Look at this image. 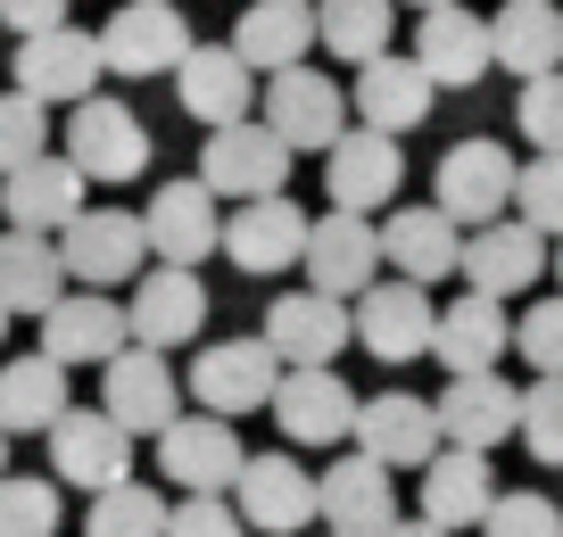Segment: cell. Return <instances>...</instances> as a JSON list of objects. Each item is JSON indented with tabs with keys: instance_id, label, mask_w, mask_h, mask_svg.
I'll use <instances>...</instances> for the list:
<instances>
[{
	"instance_id": "6da1fadb",
	"label": "cell",
	"mask_w": 563,
	"mask_h": 537,
	"mask_svg": "<svg viewBox=\"0 0 563 537\" xmlns=\"http://www.w3.org/2000/svg\"><path fill=\"white\" fill-rule=\"evenodd\" d=\"M108 75V42L84 34V25H42V34H18V58H9V83H25L34 100L75 108L91 100Z\"/></svg>"
},
{
	"instance_id": "7a4b0ae2",
	"label": "cell",
	"mask_w": 563,
	"mask_h": 537,
	"mask_svg": "<svg viewBox=\"0 0 563 537\" xmlns=\"http://www.w3.org/2000/svg\"><path fill=\"white\" fill-rule=\"evenodd\" d=\"M282 356H274V339H216V347H199L191 356V398L208 405V414H274V389H282Z\"/></svg>"
},
{
	"instance_id": "3957f363",
	"label": "cell",
	"mask_w": 563,
	"mask_h": 537,
	"mask_svg": "<svg viewBox=\"0 0 563 537\" xmlns=\"http://www.w3.org/2000/svg\"><path fill=\"white\" fill-rule=\"evenodd\" d=\"M58 149H67L75 166L91 174V182H141V174H150V124H141L124 100L91 91V100L67 108V133H58Z\"/></svg>"
},
{
	"instance_id": "277c9868",
	"label": "cell",
	"mask_w": 563,
	"mask_h": 537,
	"mask_svg": "<svg viewBox=\"0 0 563 537\" xmlns=\"http://www.w3.org/2000/svg\"><path fill=\"white\" fill-rule=\"evenodd\" d=\"M158 463H166V480L183 488V496H232L241 488V471H249V455H241V422L232 414H183V422H166L158 430Z\"/></svg>"
},
{
	"instance_id": "5b68a950",
	"label": "cell",
	"mask_w": 563,
	"mask_h": 537,
	"mask_svg": "<svg viewBox=\"0 0 563 537\" xmlns=\"http://www.w3.org/2000/svg\"><path fill=\"white\" fill-rule=\"evenodd\" d=\"M58 248H67V273L84 281V290H117V281H141L158 265L150 224L124 215V208H84L67 232H58Z\"/></svg>"
},
{
	"instance_id": "8992f818",
	"label": "cell",
	"mask_w": 563,
	"mask_h": 537,
	"mask_svg": "<svg viewBox=\"0 0 563 537\" xmlns=\"http://www.w3.org/2000/svg\"><path fill=\"white\" fill-rule=\"evenodd\" d=\"M183 398H191V381H175L166 347H141L133 339L124 356H108V365H100V405L133 438H158L166 422H183Z\"/></svg>"
},
{
	"instance_id": "52a82bcc",
	"label": "cell",
	"mask_w": 563,
	"mask_h": 537,
	"mask_svg": "<svg viewBox=\"0 0 563 537\" xmlns=\"http://www.w3.org/2000/svg\"><path fill=\"white\" fill-rule=\"evenodd\" d=\"M514 191H522V166H514V149H506V141H489V133L456 141V149L440 157V182H431V199H440L464 232L497 224V215L514 208Z\"/></svg>"
},
{
	"instance_id": "ba28073f",
	"label": "cell",
	"mask_w": 563,
	"mask_h": 537,
	"mask_svg": "<svg viewBox=\"0 0 563 537\" xmlns=\"http://www.w3.org/2000/svg\"><path fill=\"white\" fill-rule=\"evenodd\" d=\"M290 141L274 133L265 116H241V124H216L208 149H199V174L216 182V199H265L290 182Z\"/></svg>"
},
{
	"instance_id": "9c48e42d",
	"label": "cell",
	"mask_w": 563,
	"mask_h": 537,
	"mask_svg": "<svg viewBox=\"0 0 563 537\" xmlns=\"http://www.w3.org/2000/svg\"><path fill=\"white\" fill-rule=\"evenodd\" d=\"M100 42H108V75H133V83L141 75H175L199 51L183 0H124L117 18L100 25Z\"/></svg>"
},
{
	"instance_id": "30bf717a",
	"label": "cell",
	"mask_w": 563,
	"mask_h": 537,
	"mask_svg": "<svg viewBox=\"0 0 563 537\" xmlns=\"http://www.w3.org/2000/svg\"><path fill=\"white\" fill-rule=\"evenodd\" d=\"M51 463L67 488H84V496H100V488L133 480V430H124L108 405H67L51 430Z\"/></svg>"
},
{
	"instance_id": "8fae6325",
	"label": "cell",
	"mask_w": 563,
	"mask_h": 537,
	"mask_svg": "<svg viewBox=\"0 0 563 537\" xmlns=\"http://www.w3.org/2000/svg\"><path fill=\"white\" fill-rule=\"evenodd\" d=\"M175 100H183V116L191 124H241V116H257L265 108V91H257V67L241 58V42H199L191 58L175 67Z\"/></svg>"
},
{
	"instance_id": "7c38bea8",
	"label": "cell",
	"mask_w": 563,
	"mask_h": 537,
	"mask_svg": "<svg viewBox=\"0 0 563 537\" xmlns=\"http://www.w3.org/2000/svg\"><path fill=\"white\" fill-rule=\"evenodd\" d=\"M389 248H382V224H373L365 208H332L316 215V232H307V281L332 298H365L373 281H382Z\"/></svg>"
},
{
	"instance_id": "4fadbf2b",
	"label": "cell",
	"mask_w": 563,
	"mask_h": 537,
	"mask_svg": "<svg viewBox=\"0 0 563 537\" xmlns=\"http://www.w3.org/2000/svg\"><path fill=\"white\" fill-rule=\"evenodd\" d=\"M241 513H249V529H265V537H299L307 521H323V471H307L299 455L282 447V455H249V471H241Z\"/></svg>"
},
{
	"instance_id": "5bb4252c",
	"label": "cell",
	"mask_w": 563,
	"mask_h": 537,
	"mask_svg": "<svg viewBox=\"0 0 563 537\" xmlns=\"http://www.w3.org/2000/svg\"><path fill=\"white\" fill-rule=\"evenodd\" d=\"M307 232H316V215L299 199L265 191V199H241L224 215V257L241 273H290V265H307Z\"/></svg>"
},
{
	"instance_id": "9a60e30c",
	"label": "cell",
	"mask_w": 563,
	"mask_h": 537,
	"mask_svg": "<svg viewBox=\"0 0 563 537\" xmlns=\"http://www.w3.org/2000/svg\"><path fill=\"white\" fill-rule=\"evenodd\" d=\"M356 389L340 381L332 365H290L274 389V422L290 447H340V438H356Z\"/></svg>"
},
{
	"instance_id": "2e32d148",
	"label": "cell",
	"mask_w": 563,
	"mask_h": 537,
	"mask_svg": "<svg viewBox=\"0 0 563 537\" xmlns=\"http://www.w3.org/2000/svg\"><path fill=\"white\" fill-rule=\"evenodd\" d=\"M555 265V240H547L530 215H497V224L464 232V290H489V298H522L530 281Z\"/></svg>"
},
{
	"instance_id": "e0dca14e",
	"label": "cell",
	"mask_w": 563,
	"mask_h": 537,
	"mask_svg": "<svg viewBox=\"0 0 563 537\" xmlns=\"http://www.w3.org/2000/svg\"><path fill=\"white\" fill-rule=\"evenodd\" d=\"M356 339L382 356V365H415V356H431V339H440V306H431V281H373L365 298H356Z\"/></svg>"
},
{
	"instance_id": "ac0fdd59",
	"label": "cell",
	"mask_w": 563,
	"mask_h": 537,
	"mask_svg": "<svg viewBox=\"0 0 563 537\" xmlns=\"http://www.w3.org/2000/svg\"><path fill=\"white\" fill-rule=\"evenodd\" d=\"M349 91L332 83V75H316V67H282V75H265V108L257 116L274 124L290 149H332L340 133H349Z\"/></svg>"
},
{
	"instance_id": "d6986e66",
	"label": "cell",
	"mask_w": 563,
	"mask_h": 537,
	"mask_svg": "<svg viewBox=\"0 0 563 537\" xmlns=\"http://www.w3.org/2000/svg\"><path fill=\"white\" fill-rule=\"evenodd\" d=\"M406 182V149L398 133H382V124H356V133H340L332 149H323V199L332 208H389Z\"/></svg>"
},
{
	"instance_id": "ffe728a7",
	"label": "cell",
	"mask_w": 563,
	"mask_h": 537,
	"mask_svg": "<svg viewBox=\"0 0 563 537\" xmlns=\"http://www.w3.org/2000/svg\"><path fill=\"white\" fill-rule=\"evenodd\" d=\"M356 298H332V290H290V298H274L265 306V339H274V356L282 365H340V347L356 339Z\"/></svg>"
},
{
	"instance_id": "44dd1931",
	"label": "cell",
	"mask_w": 563,
	"mask_h": 537,
	"mask_svg": "<svg viewBox=\"0 0 563 537\" xmlns=\"http://www.w3.org/2000/svg\"><path fill=\"white\" fill-rule=\"evenodd\" d=\"M356 447L382 455L389 471H422L431 455L448 447L440 398H415V389H382V398H365V414H356Z\"/></svg>"
},
{
	"instance_id": "7402d4cb",
	"label": "cell",
	"mask_w": 563,
	"mask_h": 537,
	"mask_svg": "<svg viewBox=\"0 0 563 537\" xmlns=\"http://www.w3.org/2000/svg\"><path fill=\"white\" fill-rule=\"evenodd\" d=\"M91 199V174L75 166L67 149H42L34 166L0 174V224H25V232H67Z\"/></svg>"
},
{
	"instance_id": "603a6c76",
	"label": "cell",
	"mask_w": 563,
	"mask_h": 537,
	"mask_svg": "<svg viewBox=\"0 0 563 537\" xmlns=\"http://www.w3.org/2000/svg\"><path fill=\"white\" fill-rule=\"evenodd\" d=\"M141 224H150V248H158L166 265H208L216 248H224V215H216V182L208 174L158 182L150 208H141Z\"/></svg>"
},
{
	"instance_id": "cb8c5ba5",
	"label": "cell",
	"mask_w": 563,
	"mask_h": 537,
	"mask_svg": "<svg viewBox=\"0 0 563 537\" xmlns=\"http://www.w3.org/2000/svg\"><path fill=\"white\" fill-rule=\"evenodd\" d=\"M42 347H51L58 365H108L133 347V306H117L108 290H84L75 281L51 314H42Z\"/></svg>"
},
{
	"instance_id": "d4e9b609",
	"label": "cell",
	"mask_w": 563,
	"mask_h": 537,
	"mask_svg": "<svg viewBox=\"0 0 563 537\" xmlns=\"http://www.w3.org/2000/svg\"><path fill=\"white\" fill-rule=\"evenodd\" d=\"M133 339L141 347H183L208 331V281H199V265H150V273L133 281Z\"/></svg>"
},
{
	"instance_id": "484cf974",
	"label": "cell",
	"mask_w": 563,
	"mask_h": 537,
	"mask_svg": "<svg viewBox=\"0 0 563 537\" xmlns=\"http://www.w3.org/2000/svg\"><path fill=\"white\" fill-rule=\"evenodd\" d=\"M415 58L440 75V91H473L481 75L497 67V25L473 18L464 0H440V9H422V25H415Z\"/></svg>"
},
{
	"instance_id": "4316f807",
	"label": "cell",
	"mask_w": 563,
	"mask_h": 537,
	"mask_svg": "<svg viewBox=\"0 0 563 537\" xmlns=\"http://www.w3.org/2000/svg\"><path fill=\"white\" fill-rule=\"evenodd\" d=\"M323 529L340 537H389L398 529V480H389L382 455H340V463H323Z\"/></svg>"
},
{
	"instance_id": "83f0119b",
	"label": "cell",
	"mask_w": 563,
	"mask_h": 537,
	"mask_svg": "<svg viewBox=\"0 0 563 537\" xmlns=\"http://www.w3.org/2000/svg\"><path fill=\"white\" fill-rule=\"evenodd\" d=\"M382 248H389V273L406 281H464V224L440 199L431 208H389Z\"/></svg>"
},
{
	"instance_id": "f1b7e54d",
	"label": "cell",
	"mask_w": 563,
	"mask_h": 537,
	"mask_svg": "<svg viewBox=\"0 0 563 537\" xmlns=\"http://www.w3.org/2000/svg\"><path fill=\"white\" fill-rule=\"evenodd\" d=\"M67 290H75V273H67L58 232H25V224L0 232V298H9V314H34L42 323Z\"/></svg>"
},
{
	"instance_id": "f546056e",
	"label": "cell",
	"mask_w": 563,
	"mask_h": 537,
	"mask_svg": "<svg viewBox=\"0 0 563 537\" xmlns=\"http://www.w3.org/2000/svg\"><path fill=\"white\" fill-rule=\"evenodd\" d=\"M356 116L365 124H382V133H415L422 116H431V100H440V75L422 67V58H398V51H382V58H365L356 67Z\"/></svg>"
},
{
	"instance_id": "4dcf8cb0",
	"label": "cell",
	"mask_w": 563,
	"mask_h": 537,
	"mask_svg": "<svg viewBox=\"0 0 563 537\" xmlns=\"http://www.w3.org/2000/svg\"><path fill=\"white\" fill-rule=\"evenodd\" d=\"M440 422L456 447H506L522 438V389H506V372H448Z\"/></svg>"
},
{
	"instance_id": "1f68e13d",
	"label": "cell",
	"mask_w": 563,
	"mask_h": 537,
	"mask_svg": "<svg viewBox=\"0 0 563 537\" xmlns=\"http://www.w3.org/2000/svg\"><path fill=\"white\" fill-rule=\"evenodd\" d=\"M514 331H522V323H506V298L464 290L456 306H440V339H431V356H440L448 372H497V365H506V347H514Z\"/></svg>"
},
{
	"instance_id": "d6a6232c",
	"label": "cell",
	"mask_w": 563,
	"mask_h": 537,
	"mask_svg": "<svg viewBox=\"0 0 563 537\" xmlns=\"http://www.w3.org/2000/svg\"><path fill=\"white\" fill-rule=\"evenodd\" d=\"M232 42L257 75H282V67H307V51L323 42V18H316V0H249Z\"/></svg>"
},
{
	"instance_id": "836d02e7",
	"label": "cell",
	"mask_w": 563,
	"mask_h": 537,
	"mask_svg": "<svg viewBox=\"0 0 563 537\" xmlns=\"http://www.w3.org/2000/svg\"><path fill=\"white\" fill-rule=\"evenodd\" d=\"M497 504V480H489V447H456L448 438L431 463H422V513L448 521V529H481Z\"/></svg>"
},
{
	"instance_id": "e575fe53",
	"label": "cell",
	"mask_w": 563,
	"mask_h": 537,
	"mask_svg": "<svg viewBox=\"0 0 563 537\" xmlns=\"http://www.w3.org/2000/svg\"><path fill=\"white\" fill-rule=\"evenodd\" d=\"M67 372L75 365H58L51 347H34V356H9L0 365V430L9 438H51L58 430V414H67Z\"/></svg>"
},
{
	"instance_id": "d590c367",
	"label": "cell",
	"mask_w": 563,
	"mask_h": 537,
	"mask_svg": "<svg viewBox=\"0 0 563 537\" xmlns=\"http://www.w3.org/2000/svg\"><path fill=\"white\" fill-rule=\"evenodd\" d=\"M497 67L522 75V83L563 67V9L555 0H506L497 9Z\"/></svg>"
},
{
	"instance_id": "8d00e7d4",
	"label": "cell",
	"mask_w": 563,
	"mask_h": 537,
	"mask_svg": "<svg viewBox=\"0 0 563 537\" xmlns=\"http://www.w3.org/2000/svg\"><path fill=\"white\" fill-rule=\"evenodd\" d=\"M316 18H323V51L340 67H365L398 42V0H316Z\"/></svg>"
},
{
	"instance_id": "74e56055",
	"label": "cell",
	"mask_w": 563,
	"mask_h": 537,
	"mask_svg": "<svg viewBox=\"0 0 563 537\" xmlns=\"http://www.w3.org/2000/svg\"><path fill=\"white\" fill-rule=\"evenodd\" d=\"M166 496L158 488H141V480H117V488H100L91 496V521H84V537H166Z\"/></svg>"
},
{
	"instance_id": "f35d334b",
	"label": "cell",
	"mask_w": 563,
	"mask_h": 537,
	"mask_svg": "<svg viewBox=\"0 0 563 537\" xmlns=\"http://www.w3.org/2000/svg\"><path fill=\"white\" fill-rule=\"evenodd\" d=\"M51 149V100H34L25 83L0 91V174L34 166V157Z\"/></svg>"
},
{
	"instance_id": "ab89813d",
	"label": "cell",
	"mask_w": 563,
	"mask_h": 537,
	"mask_svg": "<svg viewBox=\"0 0 563 537\" xmlns=\"http://www.w3.org/2000/svg\"><path fill=\"white\" fill-rule=\"evenodd\" d=\"M58 480H34V471H0V537H51L58 529Z\"/></svg>"
},
{
	"instance_id": "60d3db41",
	"label": "cell",
	"mask_w": 563,
	"mask_h": 537,
	"mask_svg": "<svg viewBox=\"0 0 563 537\" xmlns=\"http://www.w3.org/2000/svg\"><path fill=\"white\" fill-rule=\"evenodd\" d=\"M514 215H530L547 240H563V149H530L522 191H514Z\"/></svg>"
},
{
	"instance_id": "b9f144b4",
	"label": "cell",
	"mask_w": 563,
	"mask_h": 537,
	"mask_svg": "<svg viewBox=\"0 0 563 537\" xmlns=\"http://www.w3.org/2000/svg\"><path fill=\"white\" fill-rule=\"evenodd\" d=\"M522 447L539 463H563V372H539L522 389Z\"/></svg>"
},
{
	"instance_id": "7bdbcfd3",
	"label": "cell",
	"mask_w": 563,
	"mask_h": 537,
	"mask_svg": "<svg viewBox=\"0 0 563 537\" xmlns=\"http://www.w3.org/2000/svg\"><path fill=\"white\" fill-rule=\"evenodd\" d=\"M514 133H522L530 149H563V67L522 83V100H514Z\"/></svg>"
},
{
	"instance_id": "ee69618b",
	"label": "cell",
	"mask_w": 563,
	"mask_h": 537,
	"mask_svg": "<svg viewBox=\"0 0 563 537\" xmlns=\"http://www.w3.org/2000/svg\"><path fill=\"white\" fill-rule=\"evenodd\" d=\"M481 537H563V504H555V496H539V488H514V496H497V504H489Z\"/></svg>"
},
{
	"instance_id": "f6af8a7d",
	"label": "cell",
	"mask_w": 563,
	"mask_h": 537,
	"mask_svg": "<svg viewBox=\"0 0 563 537\" xmlns=\"http://www.w3.org/2000/svg\"><path fill=\"white\" fill-rule=\"evenodd\" d=\"M514 347L530 356V372H563V290H555V298H539V306L522 314Z\"/></svg>"
},
{
	"instance_id": "bcb514c9",
	"label": "cell",
	"mask_w": 563,
	"mask_h": 537,
	"mask_svg": "<svg viewBox=\"0 0 563 537\" xmlns=\"http://www.w3.org/2000/svg\"><path fill=\"white\" fill-rule=\"evenodd\" d=\"M166 537H249V513H241V496H183L175 504V521H166Z\"/></svg>"
},
{
	"instance_id": "7dc6e473",
	"label": "cell",
	"mask_w": 563,
	"mask_h": 537,
	"mask_svg": "<svg viewBox=\"0 0 563 537\" xmlns=\"http://www.w3.org/2000/svg\"><path fill=\"white\" fill-rule=\"evenodd\" d=\"M0 25H9V34H42V25H67V0H0Z\"/></svg>"
},
{
	"instance_id": "c3c4849f",
	"label": "cell",
	"mask_w": 563,
	"mask_h": 537,
	"mask_svg": "<svg viewBox=\"0 0 563 537\" xmlns=\"http://www.w3.org/2000/svg\"><path fill=\"white\" fill-rule=\"evenodd\" d=\"M389 537H456V529H448V521H431V513H422V521H398V529H389Z\"/></svg>"
},
{
	"instance_id": "681fc988",
	"label": "cell",
	"mask_w": 563,
	"mask_h": 537,
	"mask_svg": "<svg viewBox=\"0 0 563 537\" xmlns=\"http://www.w3.org/2000/svg\"><path fill=\"white\" fill-rule=\"evenodd\" d=\"M0 339H9V298H0Z\"/></svg>"
},
{
	"instance_id": "f907efd6",
	"label": "cell",
	"mask_w": 563,
	"mask_h": 537,
	"mask_svg": "<svg viewBox=\"0 0 563 537\" xmlns=\"http://www.w3.org/2000/svg\"><path fill=\"white\" fill-rule=\"evenodd\" d=\"M0 471H9V430H0Z\"/></svg>"
},
{
	"instance_id": "816d5d0a",
	"label": "cell",
	"mask_w": 563,
	"mask_h": 537,
	"mask_svg": "<svg viewBox=\"0 0 563 537\" xmlns=\"http://www.w3.org/2000/svg\"><path fill=\"white\" fill-rule=\"evenodd\" d=\"M555 273H563V240H555Z\"/></svg>"
},
{
	"instance_id": "f5cc1de1",
	"label": "cell",
	"mask_w": 563,
	"mask_h": 537,
	"mask_svg": "<svg viewBox=\"0 0 563 537\" xmlns=\"http://www.w3.org/2000/svg\"><path fill=\"white\" fill-rule=\"evenodd\" d=\"M415 9H440V0H415Z\"/></svg>"
},
{
	"instance_id": "db71d44e",
	"label": "cell",
	"mask_w": 563,
	"mask_h": 537,
	"mask_svg": "<svg viewBox=\"0 0 563 537\" xmlns=\"http://www.w3.org/2000/svg\"><path fill=\"white\" fill-rule=\"evenodd\" d=\"M323 537H340V529H323Z\"/></svg>"
}]
</instances>
